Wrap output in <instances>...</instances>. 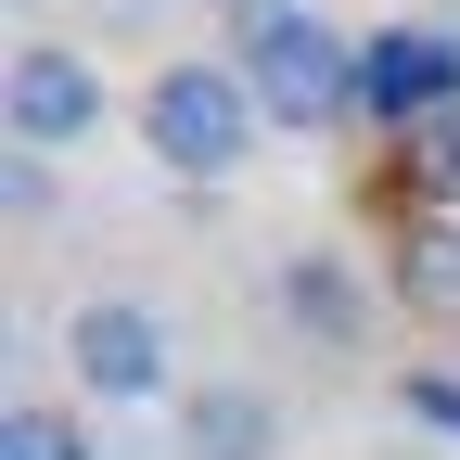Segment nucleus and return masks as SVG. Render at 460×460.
Wrapping results in <instances>:
<instances>
[{
	"instance_id": "obj_6",
	"label": "nucleus",
	"mask_w": 460,
	"mask_h": 460,
	"mask_svg": "<svg viewBox=\"0 0 460 460\" xmlns=\"http://www.w3.org/2000/svg\"><path fill=\"white\" fill-rule=\"evenodd\" d=\"M269 307L295 320L307 345H332V358L371 345V281H358V256H332V243H295V256H281L269 269Z\"/></svg>"
},
{
	"instance_id": "obj_5",
	"label": "nucleus",
	"mask_w": 460,
	"mask_h": 460,
	"mask_svg": "<svg viewBox=\"0 0 460 460\" xmlns=\"http://www.w3.org/2000/svg\"><path fill=\"white\" fill-rule=\"evenodd\" d=\"M65 371H77V396H102V410H141V396H166V320L141 295H90L65 320Z\"/></svg>"
},
{
	"instance_id": "obj_8",
	"label": "nucleus",
	"mask_w": 460,
	"mask_h": 460,
	"mask_svg": "<svg viewBox=\"0 0 460 460\" xmlns=\"http://www.w3.org/2000/svg\"><path fill=\"white\" fill-rule=\"evenodd\" d=\"M180 447L192 460H281V396L269 384H192L180 396Z\"/></svg>"
},
{
	"instance_id": "obj_11",
	"label": "nucleus",
	"mask_w": 460,
	"mask_h": 460,
	"mask_svg": "<svg viewBox=\"0 0 460 460\" xmlns=\"http://www.w3.org/2000/svg\"><path fill=\"white\" fill-rule=\"evenodd\" d=\"M396 410L435 422V435H460V371H410V384H396Z\"/></svg>"
},
{
	"instance_id": "obj_12",
	"label": "nucleus",
	"mask_w": 460,
	"mask_h": 460,
	"mask_svg": "<svg viewBox=\"0 0 460 460\" xmlns=\"http://www.w3.org/2000/svg\"><path fill=\"white\" fill-rule=\"evenodd\" d=\"M0 205L39 217V205H51V154H0Z\"/></svg>"
},
{
	"instance_id": "obj_10",
	"label": "nucleus",
	"mask_w": 460,
	"mask_h": 460,
	"mask_svg": "<svg viewBox=\"0 0 460 460\" xmlns=\"http://www.w3.org/2000/svg\"><path fill=\"white\" fill-rule=\"evenodd\" d=\"M410 205H460V115H435L410 141Z\"/></svg>"
},
{
	"instance_id": "obj_2",
	"label": "nucleus",
	"mask_w": 460,
	"mask_h": 460,
	"mask_svg": "<svg viewBox=\"0 0 460 460\" xmlns=\"http://www.w3.org/2000/svg\"><path fill=\"white\" fill-rule=\"evenodd\" d=\"M230 65H243L269 128H345L358 115V39H345L320 0H269V13L230 26Z\"/></svg>"
},
{
	"instance_id": "obj_13",
	"label": "nucleus",
	"mask_w": 460,
	"mask_h": 460,
	"mask_svg": "<svg viewBox=\"0 0 460 460\" xmlns=\"http://www.w3.org/2000/svg\"><path fill=\"white\" fill-rule=\"evenodd\" d=\"M217 13H230V26H243V13H269V0H217Z\"/></svg>"
},
{
	"instance_id": "obj_1",
	"label": "nucleus",
	"mask_w": 460,
	"mask_h": 460,
	"mask_svg": "<svg viewBox=\"0 0 460 460\" xmlns=\"http://www.w3.org/2000/svg\"><path fill=\"white\" fill-rule=\"evenodd\" d=\"M128 128H141V154L166 166V180H243L256 166V141H269V115H256V90H243V65L230 51H166V65L141 77V102H128Z\"/></svg>"
},
{
	"instance_id": "obj_7",
	"label": "nucleus",
	"mask_w": 460,
	"mask_h": 460,
	"mask_svg": "<svg viewBox=\"0 0 460 460\" xmlns=\"http://www.w3.org/2000/svg\"><path fill=\"white\" fill-rule=\"evenodd\" d=\"M384 281H396L410 320H460V205H410V217H396Z\"/></svg>"
},
{
	"instance_id": "obj_4",
	"label": "nucleus",
	"mask_w": 460,
	"mask_h": 460,
	"mask_svg": "<svg viewBox=\"0 0 460 460\" xmlns=\"http://www.w3.org/2000/svg\"><path fill=\"white\" fill-rule=\"evenodd\" d=\"M0 128H13V154H65L102 128V65L77 39H26L13 65H0Z\"/></svg>"
},
{
	"instance_id": "obj_3",
	"label": "nucleus",
	"mask_w": 460,
	"mask_h": 460,
	"mask_svg": "<svg viewBox=\"0 0 460 460\" xmlns=\"http://www.w3.org/2000/svg\"><path fill=\"white\" fill-rule=\"evenodd\" d=\"M435 115H460V26H371L358 39V128L422 141Z\"/></svg>"
},
{
	"instance_id": "obj_9",
	"label": "nucleus",
	"mask_w": 460,
	"mask_h": 460,
	"mask_svg": "<svg viewBox=\"0 0 460 460\" xmlns=\"http://www.w3.org/2000/svg\"><path fill=\"white\" fill-rule=\"evenodd\" d=\"M0 460H102V447H90V422L65 396H13L0 410Z\"/></svg>"
}]
</instances>
